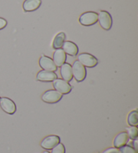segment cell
I'll use <instances>...</instances> for the list:
<instances>
[{
    "label": "cell",
    "mask_w": 138,
    "mask_h": 153,
    "mask_svg": "<svg viewBox=\"0 0 138 153\" xmlns=\"http://www.w3.org/2000/svg\"><path fill=\"white\" fill-rule=\"evenodd\" d=\"M73 76L78 82H82L86 77V67L78 61H76L72 65Z\"/></svg>",
    "instance_id": "cell-1"
},
{
    "label": "cell",
    "mask_w": 138,
    "mask_h": 153,
    "mask_svg": "<svg viewBox=\"0 0 138 153\" xmlns=\"http://www.w3.org/2000/svg\"><path fill=\"white\" fill-rule=\"evenodd\" d=\"M98 21L102 28L109 30L112 25V19L109 12L106 11H100L98 13Z\"/></svg>",
    "instance_id": "cell-2"
},
{
    "label": "cell",
    "mask_w": 138,
    "mask_h": 153,
    "mask_svg": "<svg viewBox=\"0 0 138 153\" xmlns=\"http://www.w3.org/2000/svg\"><path fill=\"white\" fill-rule=\"evenodd\" d=\"M79 22L82 26H92L98 22V13L94 12H85L80 16Z\"/></svg>",
    "instance_id": "cell-3"
},
{
    "label": "cell",
    "mask_w": 138,
    "mask_h": 153,
    "mask_svg": "<svg viewBox=\"0 0 138 153\" xmlns=\"http://www.w3.org/2000/svg\"><path fill=\"white\" fill-rule=\"evenodd\" d=\"M63 94L56 90H48L43 94L41 99L44 102L47 103H55L62 99Z\"/></svg>",
    "instance_id": "cell-4"
},
{
    "label": "cell",
    "mask_w": 138,
    "mask_h": 153,
    "mask_svg": "<svg viewBox=\"0 0 138 153\" xmlns=\"http://www.w3.org/2000/svg\"><path fill=\"white\" fill-rule=\"evenodd\" d=\"M78 61L84 67L93 68L98 63V59L89 53H81L78 56Z\"/></svg>",
    "instance_id": "cell-5"
},
{
    "label": "cell",
    "mask_w": 138,
    "mask_h": 153,
    "mask_svg": "<svg viewBox=\"0 0 138 153\" xmlns=\"http://www.w3.org/2000/svg\"><path fill=\"white\" fill-rule=\"evenodd\" d=\"M53 85L55 90L63 95L70 94L72 89L71 85L62 79H55L53 81Z\"/></svg>",
    "instance_id": "cell-6"
},
{
    "label": "cell",
    "mask_w": 138,
    "mask_h": 153,
    "mask_svg": "<svg viewBox=\"0 0 138 153\" xmlns=\"http://www.w3.org/2000/svg\"><path fill=\"white\" fill-rule=\"evenodd\" d=\"M0 106L5 113L12 115L16 112V105L12 100L8 97L0 98Z\"/></svg>",
    "instance_id": "cell-7"
},
{
    "label": "cell",
    "mask_w": 138,
    "mask_h": 153,
    "mask_svg": "<svg viewBox=\"0 0 138 153\" xmlns=\"http://www.w3.org/2000/svg\"><path fill=\"white\" fill-rule=\"evenodd\" d=\"M60 143V138L57 135L48 136L43 139L40 143L42 148L46 150H52Z\"/></svg>",
    "instance_id": "cell-8"
},
{
    "label": "cell",
    "mask_w": 138,
    "mask_h": 153,
    "mask_svg": "<svg viewBox=\"0 0 138 153\" xmlns=\"http://www.w3.org/2000/svg\"><path fill=\"white\" fill-rule=\"evenodd\" d=\"M39 65L43 69L49 71L55 72L57 70L53 59L46 56H42L39 59Z\"/></svg>",
    "instance_id": "cell-9"
},
{
    "label": "cell",
    "mask_w": 138,
    "mask_h": 153,
    "mask_svg": "<svg viewBox=\"0 0 138 153\" xmlns=\"http://www.w3.org/2000/svg\"><path fill=\"white\" fill-rule=\"evenodd\" d=\"M57 79V75L55 73L49 71L42 70L38 73L37 79L42 82H52Z\"/></svg>",
    "instance_id": "cell-10"
},
{
    "label": "cell",
    "mask_w": 138,
    "mask_h": 153,
    "mask_svg": "<svg viewBox=\"0 0 138 153\" xmlns=\"http://www.w3.org/2000/svg\"><path fill=\"white\" fill-rule=\"evenodd\" d=\"M129 138L128 134V133L126 132H121L115 136L113 141V146L115 148L120 149L121 147L126 145L129 142Z\"/></svg>",
    "instance_id": "cell-11"
},
{
    "label": "cell",
    "mask_w": 138,
    "mask_h": 153,
    "mask_svg": "<svg viewBox=\"0 0 138 153\" xmlns=\"http://www.w3.org/2000/svg\"><path fill=\"white\" fill-rule=\"evenodd\" d=\"M67 59V56L63 49H56L53 54V60L55 65L57 67H61L65 63Z\"/></svg>",
    "instance_id": "cell-12"
},
{
    "label": "cell",
    "mask_w": 138,
    "mask_h": 153,
    "mask_svg": "<svg viewBox=\"0 0 138 153\" xmlns=\"http://www.w3.org/2000/svg\"><path fill=\"white\" fill-rule=\"evenodd\" d=\"M63 50L68 55L75 56L78 53V47L75 43L71 41H65L62 46Z\"/></svg>",
    "instance_id": "cell-13"
},
{
    "label": "cell",
    "mask_w": 138,
    "mask_h": 153,
    "mask_svg": "<svg viewBox=\"0 0 138 153\" xmlns=\"http://www.w3.org/2000/svg\"><path fill=\"white\" fill-rule=\"evenodd\" d=\"M60 73L63 80H65L67 82H70L73 79L72 67H71L70 64L65 63H65L61 67Z\"/></svg>",
    "instance_id": "cell-14"
},
{
    "label": "cell",
    "mask_w": 138,
    "mask_h": 153,
    "mask_svg": "<svg viewBox=\"0 0 138 153\" xmlns=\"http://www.w3.org/2000/svg\"><path fill=\"white\" fill-rule=\"evenodd\" d=\"M41 3V0H25L23 3V9L25 12H33L40 7Z\"/></svg>",
    "instance_id": "cell-15"
},
{
    "label": "cell",
    "mask_w": 138,
    "mask_h": 153,
    "mask_svg": "<svg viewBox=\"0 0 138 153\" xmlns=\"http://www.w3.org/2000/svg\"><path fill=\"white\" fill-rule=\"evenodd\" d=\"M65 34L64 32H60L55 37L53 42V47L55 49H59L62 47L65 40Z\"/></svg>",
    "instance_id": "cell-16"
},
{
    "label": "cell",
    "mask_w": 138,
    "mask_h": 153,
    "mask_svg": "<svg viewBox=\"0 0 138 153\" xmlns=\"http://www.w3.org/2000/svg\"><path fill=\"white\" fill-rule=\"evenodd\" d=\"M128 122L130 126H137L138 125V113L136 110L132 111L129 113Z\"/></svg>",
    "instance_id": "cell-17"
},
{
    "label": "cell",
    "mask_w": 138,
    "mask_h": 153,
    "mask_svg": "<svg viewBox=\"0 0 138 153\" xmlns=\"http://www.w3.org/2000/svg\"><path fill=\"white\" fill-rule=\"evenodd\" d=\"M127 131H128V134L129 136V138L131 140H137L138 138V128L137 126H130L129 128H126Z\"/></svg>",
    "instance_id": "cell-18"
},
{
    "label": "cell",
    "mask_w": 138,
    "mask_h": 153,
    "mask_svg": "<svg viewBox=\"0 0 138 153\" xmlns=\"http://www.w3.org/2000/svg\"><path fill=\"white\" fill-rule=\"evenodd\" d=\"M120 153H138L137 151L129 145H125L119 149Z\"/></svg>",
    "instance_id": "cell-19"
},
{
    "label": "cell",
    "mask_w": 138,
    "mask_h": 153,
    "mask_svg": "<svg viewBox=\"0 0 138 153\" xmlns=\"http://www.w3.org/2000/svg\"><path fill=\"white\" fill-rule=\"evenodd\" d=\"M51 153H65V149L62 143H59L52 149Z\"/></svg>",
    "instance_id": "cell-20"
},
{
    "label": "cell",
    "mask_w": 138,
    "mask_h": 153,
    "mask_svg": "<svg viewBox=\"0 0 138 153\" xmlns=\"http://www.w3.org/2000/svg\"><path fill=\"white\" fill-rule=\"evenodd\" d=\"M102 153H120L119 149L117 148H109L104 151Z\"/></svg>",
    "instance_id": "cell-21"
},
{
    "label": "cell",
    "mask_w": 138,
    "mask_h": 153,
    "mask_svg": "<svg viewBox=\"0 0 138 153\" xmlns=\"http://www.w3.org/2000/svg\"><path fill=\"white\" fill-rule=\"evenodd\" d=\"M7 21L5 19L0 18V30L4 29L5 26H7Z\"/></svg>",
    "instance_id": "cell-22"
},
{
    "label": "cell",
    "mask_w": 138,
    "mask_h": 153,
    "mask_svg": "<svg viewBox=\"0 0 138 153\" xmlns=\"http://www.w3.org/2000/svg\"><path fill=\"white\" fill-rule=\"evenodd\" d=\"M131 144H129V146H131L133 147L134 149H135L137 151V140H134L132 142H131Z\"/></svg>",
    "instance_id": "cell-23"
},
{
    "label": "cell",
    "mask_w": 138,
    "mask_h": 153,
    "mask_svg": "<svg viewBox=\"0 0 138 153\" xmlns=\"http://www.w3.org/2000/svg\"><path fill=\"white\" fill-rule=\"evenodd\" d=\"M43 153H50V152H48V151H45V152H44Z\"/></svg>",
    "instance_id": "cell-24"
}]
</instances>
